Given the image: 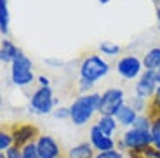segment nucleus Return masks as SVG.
Wrapping results in <instances>:
<instances>
[{
  "label": "nucleus",
  "instance_id": "f257e3e1",
  "mask_svg": "<svg viewBox=\"0 0 160 158\" xmlns=\"http://www.w3.org/2000/svg\"><path fill=\"white\" fill-rule=\"evenodd\" d=\"M99 104H101V94L98 92H89L82 94L73 99L70 104V120L77 127H82L91 122L94 113H99Z\"/></svg>",
  "mask_w": 160,
  "mask_h": 158
},
{
  "label": "nucleus",
  "instance_id": "f03ea898",
  "mask_svg": "<svg viewBox=\"0 0 160 158\" xmlns=\"http://www.w3.org/2000/svg\"><path fill=\"white\" fill-rule=\"evenodd\" d=\"M152 144L153 139L148 131H138L132 127V129H127L124 136L117 141V150H120L122 153H129V151H139Z\"/></svg>",
  "mask_w": 160,
  "mask_h": 158
},
{
  "label": "nucleus",
  "instance_id": "7ed1b4c3",
  "mask_svg": "<svg viewBox=\"0 0 160 158\" xmlns=\"http://www.w3.org/2000/svg\"><path fill=\"white\" fill-rule=\"evenodd\" d=\"M110 73V64L108 61H104L101 56L91 54L82 59L80 63V78H85L89 82L96 83L98 80L104 78Z\"/></svg>",
  "mask_w": 160,
  "mask_h": 158
},
{
  "label": "nucleus",
  "instance_id": "20e7f679",
  "mask_svg": "<svg viewBox=\"0 0 160 158\" xmlns=\"http://www.w3.org/2000/svg\"><path fill=\"white\" fill-rule=\"evenodd\" d=\"M58 103L59 99L54 97V92L51 87H38L30 97V111L38 116L51 115Z\"/></svg>",
  "mask_w": 160,
  "mask_h": 158
},
{
  "label": "nucleus",
  "instance_id": "39448f33",
  "mask_svg": "<svg viewBox=\"0 0 160 158\" xmlns=\"http://www.w3.org/2000/svg\"><path fill=\"white\" fill-rule=\"evenodd\" d=\"M11 78L12 83L18 87H26L35 80L33 75V63L28 56H24L23 52L18 54V57L12 61L11 64Z\"/></svg>",
  "mask_w": 160,
  "mask_h": 158
},
{
  "label": "nucleus",
  "instance_id": "423d86ee",
  "mask_svg": "<svg viewBox=\"0 0 160 158\" xmlns=\"http://www.w3.org/2000/svg\"><path fill=\"white\" fill-rule=\"evenodd\" d=\"M125 104V94L122 89H106L101 94V104H99V115H110L115 116L120 111V108Z\"/></svg>",
  "mask_w": 160,
  "mask_h": 158
},
{
  "label": "nucleus",
  "instance_id": "0eeeda50",
  "mask_svg": "<svg viewBox=\"0 0 160 158\" xmlns=\"http://www.w3.org/2000/svg\"><path fill=\"white\" fill-rule=\"evenodd\" d=\"M11 134H12V139H14V146L18 148L26 146L28 142H33L40 137L38 129L32 123H16V125H12Z\"/></svg>",
  "mask_w": 160,
  "mask_h": 158
},
{
  "label": "nucleus",
  "instance_id": "6e6552de",
  "mask_svg": "<svg viewBox=\"0 0 160 158\" xmlns=\"http://www.w3.org/2000/svg\"><path fill=\"white\" fill-rule=\"evenodd\" d=\"M117 73L125 80H134L143 75V59L136 56H124L117 63Z\"/></svg>",
  "mask_w": 160,
  "mask_h": 158
},
{
  "label": "nucleus",
  "instance_id": "1a4fd4ad",
  "mask_svg": "<svg viewBox=\"0 0 160 158\" xmlns=\"http://www.w3.org/2000/svg\"><path fill=\"white\" fill-rule=\"evenodd\" d=\"M158 83H157V71H143V75L139 77V80L136 82V96L144 101L153 97Z\"/></svg>",
  "mask_w": 160,
  "mask_h": 158
},
{
  "label": "nucleus",
  "instance_id": "9d476101",
  "mask_svg": "<svg viewBox=\"0 0 160 158\" xmlns=\"http://www.w3.org/2000/svg\"><path fill=\"white\" fill-rule=\"evenodd\" d=\"M89 142L92 144V148L98 151V153H103V151H112L117 148V141L112 136H106L99 127L94 123L89 131Z\"/></svg>",
  "mask_w": 160,
  "mask_h": 158
},
{
  "label": "nucleus",
  "instance_id": "9b49d317",
  "mask_svg": "<svg viewBox=\"0 0 160 158\" xmlns=\"http://www.w3.org/2000/svg\"><path fill=\"white\" fill-rule=\"evenodd\" d=\"M37 148L40 158H61V146L52 136L40 134V137L37 139Z\"/></svg>",
  "mask_w": 160,
  "mask_h": 158
},
{
  "label": "nucleus",
  "instance_id": "f8f14e48",
  "mask_svg": "<svg viewBox=\"0 0 160 158\" xmlns=\"http://www.w3.org/2000/svg\"><path fill=\"white\" fill-rule=\"evenodd\" d=\"M138 116H139V113H138V111L134 110L131 104H124V106L120 108L118 113L115 115V118H117V122H118V125L129 127V129H132V127H134Z\"/></svg>",
  "mask_w": 160,
  "mask_h": 158
},
{
  "label": "nucleus",
  "instance_id": "ddd939ff",
  "mask_svg": "<svg viewBox=\"0 0 160 158\" xmlns=\"http://www.w3.org/2000/svg\"><path fill=\"white\" fill-rule=\"evenodd\" d=\"M94 148H92L91 142H80L77 146H73L72 150L66 153V158H94L96 153H94Z\"/></svg>",
  "mask_w": 160,
  "mask_h": 158
},
{
  "label": "nucleus",
  "instance_id": "4468645a",
  "mask_svg": "<svg viewBox=\"0 0 160 158\" xmlns=\"http://www.w3.org/2000/svg\"><path fill=\"white\" fill-rule=\"evenodd\" d=\"M143 68L146 71H158V68H160V47H152L144 54Z\"/></svg>",
  "mask_w": 160,
  "mask_h": 158
},
{
  "label": "nucleus",
  "instance_id": "2eb2a0df",
  "mask_svg": "<svg viewBox=\"0 0 160 158\" xmlns=\"http://www.w3.org/2000/svg\"><path fill=\"white\" fill-rule=\"evenodd\" d=\"M19 49L16 47V45L12 44L11 40H2V47H0V59H2V63H11L18 57V54H19Z\"/></svg>",
  "mask_w": 160,
  "mask_h": 158
},
{
  "label": "nucleus",
  "instance_id": "dca6fc26",
  "mask_svg": "<svg viewBox=\"0 0 160 158\" xmlns=\"http://www.w3.org/2000/svg\"><path fill=\"white\" fill-rule=\"evenodd\" d=\"M96 125L99 127V129H101V131H103L106 136H113V132L117 131V125H118V122H117L115 116H110V115H99V118H98Z\"/></svg>",
  "mask_w": 160,
  "mask_h": 158
},
{
  "label": "nucleus",
  "instance_id": "f3484780",
  "mask_svg": "<svg viewBox=\"0 0 160 158\" xmlns=\"http://www.w3.org/2000/svg\"><path fill=\"white\" fill-rule=\"evenodd\" d=\"M0 32L2 35L9 33V7L7 0H0Z\"/></svg>",
  "mask_w": 160,
  "mask_h": 158
},
{
  "label": "nucleus",
  "instance_id": "a211bd4d",
  "mask_svg": "<svg viewBox=\"0 0 160 158\" xmlns=\"http://www.w3.org/2000/svg\"><path fill=\"white\" fill-rule=\"evenodd\" d=\"M150 134L153 139V146L160 151V115L152 118V129H150Z\"/></svg>",
  "mask_w": 160,
  "mask_h": 158
},
{
  "label": "nucleus",
  "instance_id": "6ab92c4d",
  "mask_svg": "<svg viewBox=\"0 0 160 158\" xmlns=\"http://www.w3.org/2000/svg\"><path fill=\"white\" fill-rule=\"evenodd\" d=\"M12 146H14V139H12L11 131H0V151L5 153Z\"/></svg>",
  "mask_w": 160,
  "mask_h": 158
},
{
  "label": "nucleus",
  "instance_id": "aec40b11",
  "mask_svg": "<svg viewBox=\"0 0 160 158\" xmlns=\"http://www.w3.org/2000/svg\"><path fill=\"white\" fill-rule=\"evenodd\" d=\"M99 51L103 52L104 56L113 57V56H117L120 52V45H117V44H113V42H110V40H106V42H101L99 44Z\"/></svg>",
  "mask_w": 160,
  "mask_h": 158
},
{
  "label": "nucleus",
  "instance_id": "412c9836",
  "mask_svg": "<svg viewBox=\"0 0 160 158\" xmlns=\"http://www.w3.org/2000/svg\"><path fill=\"white\" fill-rule=\"evenodd\" d=\"M21 155H23V158H40L38 156V148H37V141L28 142L26 146L21 148Z\"/></svg>",
  "mask_w": 160,
  "mask_h": 158
},
{
  "label": "nucleus",
  "instance_id": "4be33fe9",
  "mask_svg": "<svg viewBox=\"0 0 160 158\" xmlns=\"http://www.w3.org/2000/svg\"><path fill=\"white\" fill-rule=\"evenodd\" d=\"M134 129H138V131H148L152 129V118H150L148 115H139L136 120V123H134Z\"/></svg>",
  "mask_w": 160,
  "mask_h": 158
},
{
  "label": "nucleus",
  "instance_id": "5701e85b",
  "mask_svg": "<svg viewBox=\"0 0 160 158\" xmlns=\"http://www.w3.org/2000/svg\"><path fill=\"white\" fill-rule=\"evenodd\" d=\"M131 106L134 108L138 113H143L144 110H148V106H146V101H144V99H141V97H138V96H134V97H132Z\"/></svg>",
  "mask_w": 160,
  "mask_h": 158
},
{
  "label": "nucleus",
  "instance_id": "b1692460",
  "mask_svg": "<svg viewBox=\"0 0 160 158\" xmlns=\"http://www.w3.org/2000/svg\"><path fill=\"white\" fill-rule=\"evenodd\" d=\"M52 116H54V118H58V120H66V118H70V106H68V108H66V106L56 108V110L52 111Z\"/></svg>",
  "mask_w": 160,
  "mask_h": 158
},
{
  "label": "nucleus",
  "instance_id": "393cba45",
  "mask_svg": "<svg viewBox=\"0 0 160 158\" xmlns=\"http://www.w3.org/2000/svg\"><path fill=\"white\" fill-rule=\"evenodd\" d=\"M94 158H125L124 153L120 150H112V151H103V153H96V156Z\"/></svg>",
  "mask_w": 160,
  "mask_h": 158
},
{
  "label": "nucleus",
  "instance_id": "a878e982",
  "mask_svg": "<svg viewBox=\"0 0 160 158\" xmlns=\"http://www.w3.org/2000/svg\"><path fill=\"white\" fill-rule=\"evenodd\" d=\"M94 87V82H89V80L85 78H80L78 80V91L84 92V94H89V91Z\"/></svg>",
  "mask_w": 160,
  "mask_h": 158
},
{
  "label": "nucleus",
  "instance_id": "bb28decb",
  "mask_svg": "<svg viewBox=\"0 0 160 158\" xmlns=\"http://www.w3.org/2000/svg\"><path fill=\"white\" fill-rule=\"evenodd\" d=\"M5 156L7 158H23V155H21V148H18V146L9 148V150L5 151Z\"/></svg>",
  "mask_w": 160,
  "mask_h": 158
},
{
  "label": "nucleus",
  "instance_id": "cd10ccee",
  "mask_svg": "<svg viewBox=\"0 0 160 158\" xmlns=\"http://www.w3.org/2000/svg\"><path fill=\"white\" fill-rule=\"evenodd\" d=\"M37 82H38L40 87H51V80H49L47 77H44V75L37 77Z\"/></svg>",
  "mask_w": 160,
  "mask_h": 158
},
{
  "label": "nucleus",
  "instance_id": "c85d7f7f",
  "mask_svg": "<svg viewBox=\"0 0 160 158\" xmlns=\"http://www.w3.org/2000/svg\"><path fill=\"white\" fill-rule=\"evenodd\" d=\"M45 63L51 64V66H61L63 64V61H56V59H45Z\"/></svg>",
  "mask_w": 160,
  "mask_h": 158
},
{
  "label": "nucleus",
  "instance_id": "c756f323",
  "mask_svg": "<svg viewBox=\"0 0 160 158\" xmlns=\"http://www.w3.org/2000/svg\"><path fill=\"white\" fill-rule=\"evenodd\" d=\"M157 19H158V26H160V5L157 7Z\"/></svg>",
  "mask_w": 160,
  "mask_h": 158
},
{
  "label": "nucleus",
  "instance_id": "7c9ffc66",
  "mask_svg": "<svg viewBox=\"0 0 160 158\" xmlns=\"http://www.w3.org/2000/svg\"><path fill=\"white\" fill-rule=\"evenodd\" d=\"M110 0H99V4H108Z\"/></svg>",
  "mask_w": 160,
  "mask_h": 158
},
{
  "label": "nucleus",
  "instance_id": "2f4dec72",
  "mask_svg": "<svg viewBox=\"0 0 160 158\" xmlns=\"http://www.w3.org/2000/svg\"><path fill=\"white\" fill-rule=\"evenodd\" d=\"M0 158H7V156H5V153H0Z\"/></svg>",
  "mask_w": 160,
  "mask_h": 158
},
{
  "label": "nucleus",
  "instance_id": "473e14b6",
  "mask_svg": "<svg viewBox=\"0 0 160 158\" xmlns=\"http://www.w3.org/2000/svg\"><path fill=\"white\" fill-rule=\"evenodd\" d=\"M158 32H160V26H158Z\"/></svg>",
  "mask_w": 160,
  "mask_h": 158
},
{
  "label": "nucleus",
  "instance_id": "72a5a7b5",
  "mask_svg": "<svg viewBox=\"0 0 160 158\" xmlns=\"http://www.w3.org/2000/svg\"><path fill=\"white\" fill-rule=\"evenodd\" d=\"M158 73H160V68H158Z\"/></svg>",
  "mask_w": 160,
  "mask_h": 158
},
{
  "label": "nucleus",
  "instance_id": "f704fd0d",
  "mask_svg": "<svg viewBox=\"0 0 160 158\" xmlns=\"http://www.w3.org/2000/svg\"><path fill=\"white\" fill-rule=\"evenodd\" d=\"M127 158H129V156H127Z\"/></svg>",
  "mask_w": 160,
  "mask_h": 158
}]
</instances>
